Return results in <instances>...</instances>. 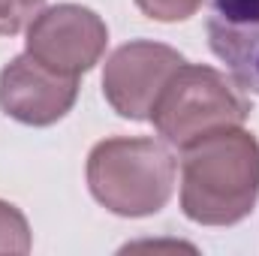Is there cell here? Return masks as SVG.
<instances>
[{
	"instance_id": "obj_1",
	"label": "cell",
	"mask_w": 259,
	"mask_h": 256,
	"mask_svg": "<svg viewBox=\"0 0 259 256\" xmlns=\"http://www.w3.org/2000/svg\"><path fill=\"white\" fill-rule=\"evenodd\" d=\"M181 211L199 226H235L259 199V142L241 127L181 148Z\"/></svg>"
},
{
	"instance_id": "obj_2",
	"label": "cell",
	"mask_w": 259,
	"mask_h": 256,
	"mask_svg": "<svg viewBox=\"0 0 259 256\" xmlns=\"http://www.w3.org/2000/svg\"><path fill=\"white\" fill-rule=\"evenodd\" d=\"M178 160L154 139L115 136L88 154L91 196L118 217H151L163 211L175 190Z\"/></svg>"
},
{
	"instance_id": "obj_3",
	"label": "cell",
	"mask_w": 259,
	"mask_h": 256,
	"mask_svg": "<svg viewBox=\"0 0 259 256\" xmlns=\"http://www.w3.org/2000/svg\"><path fill=\"white\" fill-rule=\"evenodd\" d=\"M250 115L244 94L214 66L184 64L163 88L151 121L172 148H187L217 130L241 127Z\"/></svg>"
},
{
	"instance_id": "obj_4",
	"label": "cell",
	"mask_w": 259,
	"mask_h": 256,
	"mask_svg": "<svg viewBox=\"0 0 259 256\" xmlns=\"http://www.w3.org/2000/svg\"><path fill=\"white\" fill-rule=\"evenodd\" d=\"M27 55L36 58L55 72L81 75L100 64L106 46H109V27L106 21L78 3H58L52 9H42L27 24Z\"/></svg>"
},
{
	"instance_id": "obj_5",
	"label": "cell",
	"mask_w": 259,
	"mask_h": 256,
	"mask_svg": "<svg viewBox=\"0 0 259 256\" xmlns=\"http://www.w3.org/2000/svg\"><path fill=\"white\" fill-rule=\"evenodd\" d=\"M187 64L172 46L136 39L112 52L103 69L106 103L130 121H151V112L169 78Z\"/></svg>"
},
{
	"instance_id": "obj_6",
	"label": "cell",
	"mask_w": 259,
	"mask_h": 256,
	"mask_svg": "<svg viewBox=\"0 0 259 256\" xmlns=\"http://www.w3.org/2000/svg\"><path fill=\"white\" fill-rule=\"evenodd\" d=\"M78 78L55 72L27 52L0 69V109L27 127H52L75 106Z\"/></svg>"
},
{
	"instance_id": "obj_7",
	"label": "cell",
	"mask_w": 259,
	"mask_h": 256,
	"mask_svg": "<svg viewBox=\"0 0 259 256\" xmlns=\"http://www.w3.org/2000/svg\"><path fill=\"white\" fill-rule=\"evenodd\" d=\"M208 46L238 88L259 94V0H211Z\"/></svg>"
},
{
	"instance_id": "obj_8",
	"label": "cell",
	"mask_w": 259,
	"mask_h": 256,
	"mask_svg": "<svg viewBox=\"0 0 259 256\" xmlns=\"http://www.w3.org/2000/svg\"><path fill=\"white\" fill-rule=\"evenodd\" d=\"M30 226L27 217L0 199V253H30Z\"/></svg>"
},
{
	"instance_id": "obj_9",
	"label": "cell",
	"mask_w": 259,
	"mask_h": 256,
	"mask_svg": "<svg viewBox=\"0 0 259 256\" xmlns=\"http://www.w3.org/2000/svg\"><path fill=\"white\" fill-rule=\"evenodd\" d=\"M42 9L46 0H0V36L21 33Z\"/></svg>"
},
{
	"instance_id": "obj_10",
	"label": "cell",
	"mask_w": 259,
	"mask_h": 256,
	"mask_svg": "<svg viewBox=\"0 0 259 256\" xmlns=\"http://www.w3.org/2000/svg\"><path fill=\"white\" fill-rule=\"evenodd\" d=\"M136 6L148 18L172 24V21H184V18L196 15V9L202 6V0H136Z\"/></svg>"
}]
</instances>
